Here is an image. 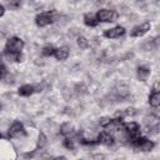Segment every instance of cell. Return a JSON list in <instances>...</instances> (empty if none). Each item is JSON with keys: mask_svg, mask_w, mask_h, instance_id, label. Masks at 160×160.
I'll use <instances>...</instances> for the list:
<instances>
[{"mask_svg": "<svg viewBox=\"0 0 160 160\" xmlns=\"http://www.w3.org/2000/svg\"><path fill=\"white\" fill-rule=\"evenodd\" d=\"M22 48H24V41L18 36H12L6 41L5 54H21Z\"/></svg>", "mask_w": 160, "mask_h": 160, "instance_id": "1", "label": "cell"}, {"mask_svg": "<svg viewBox=\"0 0 160 160\" xmlns=\"http://www.w3.org/2000/svg\"><path fill=\"white\" fill-rule=\"evenodd\" d=\"M122 131L125 132L126 139H128L129 141H131L132 139L140 136V134H141L140 126H139V124L135 122V121H131V122H122Z\"/></svg>", "mask_w": 160, "mask_h": 160, "instance_id": "2", "label": "cell"}, {"mask_svg": "<svg viewBox=\"0 0 160 160\" xmlns=\"http://www.w3.org/2000/svg\"><path fill=\"white\" fill-rule=\"evenodd\" d=\"M130 144H131L135 149H139V150H141V151H150V150L155 146V144H154L151 140H149L148 138H144V136H138V138L132 139V140L130 141Z\"/></svg>", "mask_w": 160, "mask_h": 160, "instance_id": "3", "label": "cell"}, {"mask_svg": "<svg viewBox=\"0 0 160 160\" xmlns=\"http://www.w3.org/2000/svg\"><path fill=\"white\" fill-rule=\"evenodd\" d=\"M96 19L98 21H102V22H111L115 21L118 18V12L115 10H110V9H101L96 12Z\"/></svg>", "mask_w": 160, "mask_h": 160, "instance_id": "4", "label": "cell"}, {"mask_svg": "<svg viewBox=\"0 0 160 160\" xmlns=\"http://www.w3.org/2000/svg\"><path fill=\"white\" fill-rule=\"evenodd\" d=\"M55 20V16H54V12H42V14H39L35 19V22L38 26L42 28V26H46V25H50L52 24Z\"/></svg>", "mask_w": 160, "mask_h": 160, "instance_id": "5", "label": "cell"}, {"mask_svg": "<svg viewBox=\"0 0 160 160\" xmlns=\"http://www.w3.org/2000/svg\"><path fill=\"white\" fill-rule=\"evenodd\" d=\"M25 134H26L25 128H24V125H22L20 121H15V122L10 126L9 132H8L9 138H19V136H24Z\"/></svg>", "mask_w": 160, "mask_h": 160, "instance_id": "6", "label": "cell"}, {"mask_svg": "<svg viewBox=\"0 0 160 160\" xmlns=\"http://www.w3.org/2000/svg\"><path fill=\"white\" fill-rule=\"evenodd\" d=\"M150 28H151L150 21H145V22H142V24H140V25L135 26V28L131 30L130 35H131V36H134V38H140V36L145 35V34L150 30Z\"/></svg>", "mask_w": 160, "mask_h": 160, "instance_id": "7", "label": "cell"}, {"mask_svg": "<svg viewBox=\"0 0 160 160\" xmlns=\"http://www.w3.org/2000/svg\"><path fill=\"white\" fill-rule=\"evenodd\" d=\"M125 34V29L122 26H115L112 29H108L104 31V36L108 39H116Z\"/></svg>", "mask_w": 160, "mask_h": 160, "instance_id": "8", "label": "cell"}, {"mask_svg": "<svg viewBox=\"0 0 160 160\" xmlns=\"http://www.w3.org/2000/svg\"><path fill=\"white\" fill-rule=\"evenodd\" d=\"M114 141H115V139H114L112 134H110L105 130L101 131L96 139V144H102V145H112Z\"/></svg>", "mask_w": 160, "mask_h": 160, "instance_id": "9", "label": "cell"}, {"mask_svg": "<svg viewBox=\"0 0 160 160\" xmlns=\"http://www.w3.org/2000/svg\"><path fill=\"white\" fill-rule=\"evenodd\" d=\"M159 48V38H152V39H149L146 42L142 44V49H145L146 51H152V50H156Z\"/></svg>", "mask_w": 160, "mask_h": 160, "instance_id": "10", "label": "cell"}, {"mask_svg": "<svg viewBox=\"0 0 160 160\" xmlns=\"http://www.w3.org/2000/svg\"><path fill=\"white\" fill-rule=\"evenodd\" d=\"M54 56H55V59H58V60H65V59H68V56H69V49H68L66 46L56 48V49H55V52H54Z\"/></svg>", "mask_w": 160, "mask_h": 160, "instance_id": "11", "label": "cell"}, {"mask_svg": "<svg viewBox=\"0 0 160 160\" xmlns=\"http://www.w3.org/2000/svg\"><path fill=\"white\" fill-rule=\"evenodd\" d=\"M36 90H35V86H32V85H22V86H20L19 88V95H21V96H30V95H32L34 92H35Z\"/></svg>", "mask_w": 160, "mask_h": 160, "instance_id": "12", "label": "cell"}, {"mask_svg": "<svg viewBox=\"0 0 160 160\" xmlns=\"http://www.w3.org/2000/svg\"><path fill=\"white\" fill-rule=\"evenodd\" d=\"M60 134L64 135V136H66V138L71 136L74 134V126H72V124H70V122L62 124L61 128H60Z\"/></svg>", "mask_w": 160, "mask_h": 160, "instance_id": "13", "label": "cell"}, {"mask_svg": "<svg viewBox=\"0 0 160 160\" xmlns=\"http://www.w3.org/2000/svg\"><path fill=\"white\" fill-rule=\"evenodd\" d=\"M136 72H138V78H139L141 81H145V80L148 79V76L150 75V69H149L148 66L141 65V66H139V68H138Z\"/></svg>", "mask_w": 160, "mask_h": 160, "instance_id": "14", "label": "cell"}, {"mask_svg": "<svg viewBox=\"0 0 160 160\" xmlns=\"http://www.w3.org/2000/svg\"><path fill=\"white\" fill-rule=\"evenodd\" d=\"M84 22H85V25L91 26V28H94V26H96V25L99 24L96 16L92 15V14H85V15H84Z\"/></svg>", "mask_w": 160, "mask_h": 160, "instance_id": "15", "label": "cell"}, {"mask_svg": "<svg viewBox=\"0 0 160 160\" xmlns=\"http://www.w3.org/2000/svg\"><path fill=\"white\" fill-rule=\"evenodd\" d=\"M149 104L152 108H158L160 105V92H151L149 96Z\"/></svg>", "mask_w": 160, "mask_h": 160, "instance_id": "16", "label": "cell"}, {"mask_svg": "<svg viewBox=\"0 0 160 160\" xmlns=\"http://www.w3.org/2000/svg\"><path fill=\"white\" fill-rule=\"evenodd\" d=\"M136 114V110L134 108H128L125 110H121L119 112H116V118H124V116H134Z\"/></svg>", "mask_w": 160, "mask_h": 160, "instance_id": "17", "label": "cell"}, {"mask_svg": "<svg viewBox=\"0 0 160 160\" xmlns=\"http://www.w3.org/2000/svg\"><path fill=\"white\" fill-rule=\"evenodd\" d=\"M46 142H48V140H46L45 134L44 132H40L39 134V139H38V146H36V149H42L46 145Z\"/></svg>", "mask_w": 160, "mask_h": 160, "instance_id": "18", "label": "cell"}, {"mask_svg": "<svg viewBox=\"0 0 160 160\" xmlns=\"http://www.w3.org/2000/svg\"><path fill=\"white\" fill-rule=\"evenodd\" d=\"M55 49H56V48H54V46H51V45H48V46H45V48L42 49V55H45V56H54Z\"/></svg>", "mask_w": 160, "mask_h": 160, "instance_id": "19", "label": "cell"}, {"mask_svg": "<svg viewBox=\"0 0 160 160\" xmlns=\"http://www.w3.org/2000/svg\"><path fill=\"white\" fill-rule=\"evenodd\" d=\"M78 45H79L80 49H86V48L89 46V41L86 40V38L79 36V38H78Z\"/></svg>", "mask_w": 160, "mask_h": 160, "instance_id": "20", "label": "cell"}, {"mask_svg": "<svg viewBox=\"0 0 160 160\" xmlns=\"http://www.w3.org/2000/svg\"><path fill=\"white\" fill-rule=\"evenodd\" d=\"M64 145H65L68 149H70V150H74V148H75V142H74V139H72V138H66V139L64 140Z\"/></svg>", "mask_w": 160, "mask_h": 160, "instance_id": "21", "label": "cell"}, {"mask_svg": "<svg viewBox=\"0 0 160 160\" xmlns=\"http://www.w3.org/2000/svg\"><path fill=\"white\" fill-rule=\"evenodd\" d=\"M5 56H6L9 60L16 61V62H19V61L21 60V54H5Z\"/></svg>", "mask_w": 160, "mask_h": 160, "instance_id": "22", "label": "cell"}, {"mask_svg": "<svg viewBox=\"0 0 160 160\" xmlns=\"http://www.w3.org/2000/svg\"><path fill=\"white\" fill-rule=\"evenodd\" d=\"M110 121H111V119L110 118H102V119H100V121H99V124H100V126H102L104 129L110 124Z\"/></svg>", "mask_w": 160, "mask_h": 160, "instance_id": "23", "label": "cell"}, {"mask_svg": "<svg viewBox=\"0 0 160 160\" xmlns=\"http://www.w3.org/2000/svg\"><path fill=\"white\" fill-rule=\"evenodd\" d=\"M5 74H6V69H5V66H4L2 64H0V80L4 79Z\"/></svg>", "mask_w": 160, "mask_h": 160, "instance_id": "24", "label": "cell"}, {"mask_svg": "<svg viewBox=\"0 0 160 160\" xmlns=\"http://www.w3.org/2000/svg\"><path fill=\"white\" fill-rule=\"evenodd\" d=\"M20 6V1H10L9 2V8H12V9H16Z\"/></svg>", "mask_w": 160, "mask_h": 160, "instance_id": "25", "label": "cell"}, {"mask_svg": "<svg viewBox=\"0 0 160 160\" xmlns=\"http://www.w3.org/2000/svg\"><path fill=\"white\" fill-rule=\"evenodd\" d=\"M159 81H155L154 86H152V92H159Z\"/></svg>", "mask_w": 160, "mask_h": 160, "instance_id": "26", "label": "cell"}, {"mask_svg": "<svg viewBox=\"0 0 160 160\" xmlns=\"http://www.w3.org/2000/svg\"><path fill=\"white\" fill-rule=\"evenodd\" d=\"M92 158H94L95 160H104V155H102V154H95Z\"/></svg>", "mask_w": 160, "mask_h": 160, "instance_id": "27", "label": "cell"}, {"mask_svg": "<svg viewBox=\"0 0 160 160\" xmlns=\"http://www.w3.org/2000/svg\"><path fill=\"white\" fill-rule=\"evenodd\" d=\"M4 14H5V8H4V6L0 4V16H2Z\"/></svg>", "mask_w": 160, "mask_h": 160, "instance_id": "28", "label": "cell"}, {"mask_svg": "<svg viewBox=\"0 0 160 160\" xmlns=\"http://www.w3.org/2000/svg\"><path fill=\"white\" fill-rule=\"evenodd\" d=\"M51 160H66V158L65 156H56V158H54Z\"/></svg>", "mask_w": 160, "mask_h": 160, "instance_id": "29", "label": "cell"}, {"mask_svg": "<svg viewBox=\"0 0 160 160\" xmlns=\"http://www.w3.org/2000/svg\"><path fill=\"white\" fill-rule=\"evenodd\" d=\"M0 111H1V105H0Z\"/></svg>", "mask_w": 160, "mask_h": 160, "instance_id": "30", "label": "cell"}, {"mask_svg": "<svg viewBox=\"0 0 160 160\" xmlns=\"http://www.w3.org/2000/svg\"><path fill=\"white\" fill-rule=\"evenodd\" d=\"M0 139H1V134H0Z\"/></svg>", "mask_w": 160, "mask_h": 160, "instance_id": "31", "label": "cell"}]
</instances>
